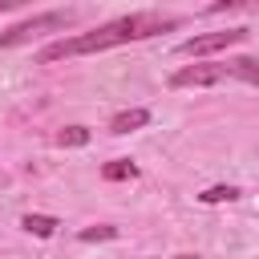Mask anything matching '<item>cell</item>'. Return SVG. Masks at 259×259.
Wrapping results in <instances>:
<instances>
[{
	"instance_id": "1",
	"label": "cell",
	"mask_w": 259,
	"mask_h": 259,
	"mask_svg": "<svg viewBox=\"0 0 259 259\" xmlns=\"http://www.w3.org/2000/svg\"><path fill=\"white\" fill-rule=\"evenodd\" d=\"M182 16H170V12H130V16H117L109 24H97L89 32H77V36H61L53 45H45L36 53L40 65H53V61H65V57H85V53H105L113 45H130V40H150L166 28H178Z\"/></svg>"
},
{
	"instance_id": "2",
	"label": "cell",
	"mask_w": 259,
	"mask_h": 259,
	"mask_svg": "<svg viewBox=\"0 0 259 259\" xmlns=\"http://www.w3.org/2000/svg\"><path fill=\"white\" fill-rule=\"evenodd\" d=\"M219 81H247L259 85V61L255 57H227V61H210V65H182L170 85L174 89H202V85H219Z\"/></svg>"
},
{
	"instance_id": "3",
	"label": "cell",
	"mask_w": 259,
	"mask_h": 259,
	"mask_svg": "<svg viewBox=\"0 0 259 259\" xmlns=\"http://www.w3.org/2000/svg\"><path fill=\"white\" fill-rule=\"evenodd\" d=\"M73 20H77V12H73V8H57V12L28 16V20H20V24H12V28H4V32H0V49L24 45V40H32V36H45V32H65Z\"/></svg>"
},
{
	"instance_id": "4",
	"label": "cell",
	"mask_w": 259,
	"mask_h": 259,
	"mask_svg": "<svg viewBox=\"0 0 259 259\" xmlns=\"http://www.w3.org/2000/svg\"><path fill=\"white\" fill-rule=\"evenodd\" d=\"M247 40V28H223V32H202V36H190L178 45L182 57H206V53H219V49H231V45H243Z\"/></svg>"
},
{
	"instance_id": "5",
	"label": "cell",
	"mask_w": 259,
	"mask_h": 259,
	"mask_svg": "<svg viewBox=\"0 0 259 259\" xmlns=\"http://www.w3.org/2000/svg\"><path fill=\"white\" fill-rule=\"evenodd\" d=\"M146 121H150V109H121V113H113L109 134H134V130H142Z\"/></svg>"
},
{
	"instance_id": "6",
	"label": "cell",
	"mask_w": 259,
	"mask_h": 259,
	"mask_svg": "<svg viewBox=\"0 0 259 259\" xmlns=\"http://www.w3.org/2000/svg\"><path fill=\"white\" fill-rule=\"evenodd\" d=\"M101 178H105V182H125V178H138V166H134L130 158H113V162L101 166Z\"/></svg>"
},
{
	"instance_id": "7",
	"label": "cell",
	"mask_w": 259,
	"mask_h": 259,
	"mask_svg": "<svg viewBox=\"0 0 259 259\" xmlns=\"http://www.w3.org/2000/svg\"><path fill=\"white\" fill-rule=\"evenodd\" d=\"M20 227H24L28 235H36V239H49L61 223H57L53 214H24V219H20Z\"/></svg>"
},
{
	"instance_id": "8",
	"label": "cell",
	"mask_w": 259,
	"mask_h": 259,
	"mask_svg": "<svg viewBox=\"0 0 259 259\" xmlns=\"http://www.w3.org/2000/svg\"><path fill=\"white\" fill-rule=\"evenodd\" d=\"M53 142H57V146H65V150H73V146H85V142H89V130H85V125H65Z\"/></svg>"
},
{
	"instance_id": "9",
	"label": "cell",
	"mask_w": 259,
	"mask_h": 259,
	"mask_svg": "<svg viewBox=\"0 0 259 259\" xmlns=\"http://www.w3.org/2000/svg\"><path fill=\"white\" fill-rule=\"evenodd\" d=\"M81 243H101V239H117V227H109V223H97V227H85L81 235H77Z\"/></svg>"
},
{
	"instance_id": "10",
	"label": "cell",
	"mask_w": 259,
	"mask_h": 259,
	"mask_svg": "<svg viewBox=\"0 0 259 259\" xmlns=\"http://www.w3.org/2000/svg\"><path fill=\"white\" fill-rule=\"evenodd\" d=\"M198 198H202V202H231V198H239V190H235V186H206Z\"/></svg>"
},
{
	"instance_id": "11",
	"label": "cell",
	"mask_w": 259,
	"mask_h": 259,
	"mask_svg": "<svg viewBox=\"0 0 259 259\" xmlns=\"http://www.w3.org/2000/svg\"><path fill=\"white\" fill-rule=\"evenodd\" d=\"M12 4H16V0H0V12H8V8H12Z\"/></svg>"
},
{
	"instance_id": "12",
	"label": "cell",
	"mask_w": 259,
	"mask_h": 259,
	"mask_svg": "<svg viewBox=\"0 0 259 259\" xmlns=\"http://www.w3.org/2000/svg\"><path fill=\"white\" fill-rule=\"evenodd\" d=\"M174 259H202V255H174Z\"/></svg>"
}]
</instances>
